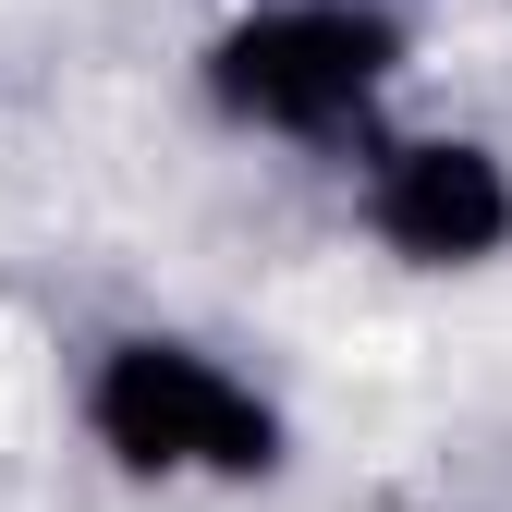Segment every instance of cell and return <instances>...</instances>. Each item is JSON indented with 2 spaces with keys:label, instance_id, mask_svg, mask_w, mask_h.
Masks as SVG:
<instances>
[{
  "label": "cell",
  "instance_id": "obj_1",
  "mask_svg": "<svg viewBox=\"0 0 512 512\" xmlns=\"http://www.w3.org/2000/svg\"><path fill=\"white\" fill-rule=\"evenodd\" d=\"M61 415H74L86 464L135 500H269L305 464L281 378L183 317H110L61 378Z\"/></svg>",
  "mask_w": 512,
  "mask_h": 512
},
{
  "label": "cell",
  "instance_id": "obj_2",
  "mask_svg": "<svg viewBox=\"0 0 512 512\" xmlns=\"http://www.w3.org/2000/svg\"><path fill=\"white\" fill-rule=\"evenodd\" d=\"M196 110L232 147L269 159H354L378 122H403L415 13L403 0H232L183 61Z\"/></svg>",
  "mask_w": 512,
  "mask_h": 512
},
{
  "label": "cell",
  "instance_id": "obj_3",
  "mask_svg": "<svg viewBox=\"0 0 512 512\" xmlns=\"http://www.w3.org/2000/svg\"><path fill=\"white\" fill-rule=\"evenodd\" d=\"M342 220L403 281H488L512 269V147L488 122H378L342 159Z\"/></svg>",
  "mask_w": 512,
  "mask_h": 512
}]
</instances>
